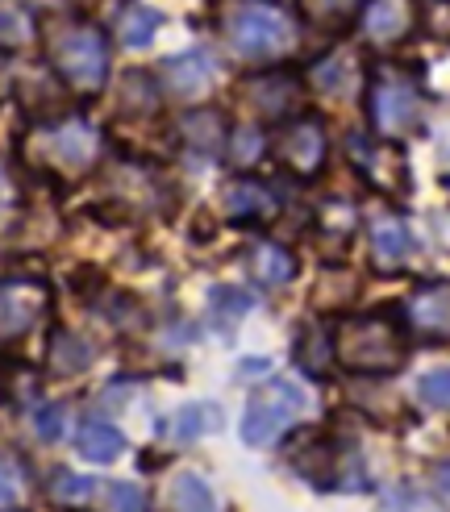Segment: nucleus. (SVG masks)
I'll return each mask as SVG.
<instances>
[{
    "label": "nucleus",
    "instance_id": "obj_1",
    "mask_svg": "<svg viewBox=\"0 0 450 512\" xmlns=\"http://www.w3.org/2000/svg\"><path fill=\"white\" fill-rule=\"evenodd\" d=\"M334 358L355 375H392L409 358V325L392 313H363L338 325Z\"/></svg>",
    "mask_w": 450,
    "mask_h": 512
},
{
    "label": "nucleus",
    "instance_id": "obj_2",
    "mask_svg": "<svg viewBox=\"0 0 450 512\" xmlns=\"http://www.w3.org/2000/svg\"><path fill=\"white\" fill-rule=\"evenodd\" d=\"M221 34L246 63H275L296 46V21L271 0H234L221 17Z\"/></svg>",
    "mask_w": 450,
    "mask_h": 512
},
{
    "label": "nucleus",
    "instance_id": "obj_3",
    "mask_svg": "<svg viewBox=\"0 0 450 512\" xmlns=\"http://www.w3.org/2000/svg\"><path fill=\"white\" fill-rule=\"evenodd\" d=\"M305 408H309V400H305V388H300V383L267 379L242 408V425H238L242 442L250 450H271L288 433V425L305 413Z\"/></svg>",
    "mask_w": 450,
    "mask_h": 512
},
{
    "label": "nucleus",
    "instance_id": "obj_4",
    "mask_svg": "<svg viewBox=\"0 0 450 512\" xmlns=\"http://www.w3.org/2000/svg\"><path fill=\"white\" fill-rule=\"evenodd\" d=\"M367 113H371V130L380 138H405L413 134L421 117H425V96L421 84L413 80L409 71L384 67L371 75L367 88Z\"/></svg>",
    "mask_w": 450,
    "mask_h": 512
},
{
    "label": "nucleus",
    "instance_id": "obj_5",
    "mask_svg": "<svg viewBox=\"0 0 450 512\" xmlns=\"http://www.w3.org/2000/svg\"><path fill=\"white\" fill-rule=\"evenodd\" d=\"M50 63L75 88H100L109 75V46L96 25H71L50 38Z\"/></svg>",
    "mask_w": 450,
    "mask_h": 512
},
{
    "label": "nucleus",
    "instance_id": "obj_6",
    "mask_svg": "<svg viewBox=\"0 0 450 512\" xmlns=\"http://www.w3.org/2000/svg\"><path fill=\"white\" fill-rule=\"evenodd\" d=\"M155 80H159V88L167 96L188 100L192 105V100H200L217 84V63L205 55V50H184V55H171V59L159 63Z\"/></svg>",
    "mask_w": 450,
    "mask_h": 512
},
{
    "label": "nucleus",
    "instance_id": "obj_7",
    "mask_svg": "<svg viewBox=\"0 0 450 512\" xmlns=\"http://www.w3.org/2000/svg\"><path fill=\"white\" fill-rule=\"evenodd\" d=\"M280 155H284V163H288L300 179L317 175V171L325 167V155H330V134H325V121H321L317 113L296 117L288 130H284Z\"/></svg>",
    "mask_w": 450,
    "mask_h": 512
},
{
    "label": "nucleus",
    "instance_id": "obj_8",
    "mask_svg": "<svg viewBox=\"0 0 450 512\" xmlns=\"http://www.w3.org/2000/svg\"><path fill=\"white\" fill-rule=\"evenodd\" d=\"M413 21H417L413 0H363V9H359V30L375 46L405 42Z\"/></svg>",
    "mask_w": 450,
    "mask_h": 512
},
{
    "label": "nucleus",
    "instance_id": "obj_9",
    "mask_svg": "<svg viewBox=\"0 0 450 512\" xmlns=\"http://www.w3.org/2000/svg\"><path fill=\"white\" fill-rule=\"evenodd\" d=\"M405 325L430 342H450V284H425L405 304Z\"/></svg>",
    "mask_w": 450,
    "mask_h": 512
},
{
    "label": "nucleus",
    "instance_id": "obj_10",
    "mask_svg": "<svg viewBox=\"0 0 450 512\" xmlns=\"http://www.w3.org/2000/svg\"><path fill=\"white\" fill-rule=\"evenodd\" d=\"M46 150H50V159H55L59 167H67V171H84V167H92V159H96L100 138H96L92 125H84V121H67V125H59V130H50Z\"/></svg>",
    "mask_w": 450,
    "mask_h": 512
},
{
    "label": "nucleus",
    "instance_id": "obj_11",
    "mask_svg": "<svg viewBox=\"0 0 450 512\" xmlns=\"http://www.w3.org/2000/svg\"><path fill=\"white\" fill-rule=\"evenodd\" d=\"M38 284H0V338H21L42 317Z\"/></svg>",
    "mask_w": 450,
    "mask_h": 512
},
{
    "label": "nucleus",
    "instance_id": "obj_12",
    "mask_svg": "<svg viewBox=\"0 0 450 512\" xmlns=\"http://www.w3.org/2000/svg\"><path fill=\"white\" fill-rule=\"evenodd\" d=\"M221 425V408L213 400H192L184 408H175L159 421V433L171 442H196V438H209V433Z\"/></svg>",
    "mask_w": 450,
    "mask_h": 512
},
{
    "label": "nucleus",
    "instance_id": "obj_13",
    "mask_svg": "<svg viewBox=\"0 0 450 512\" xmlns=\"http://www.w3.org/2000/svg\"><path fill=\"white\" fill-rule=\"evenodd\" d=\"M371 254L380 267H400L413 254V229L405 217L384 213L380 221L371 225Z\"/></svg>",
    "mask_w": 450,
    "mask_h": 512
},
{
    "label": "nucleus",
    "instance_id": "obj_14",
    "mask_svg": "<svg viewBox=\"0 0 450 512\" xmlns=\"http://www.w3.org/2000/svg\"><path fill=\"white\" fill-rule=\"evenodd\" d=\"M163 500H167V512H221L217 492L209 488V479L196 471H175L167 479Z\"/></svg>",
    "mask_w": 450,
    "mask_h": 512
},
{
    "label": "nucleus",
    "instance_id": "obj_15",
    "mask_svg": "<svg viewBox=\"0 0 450 512\" xmlns=\"http://www.w3.org/2000/svg\"><path fill=\"white\" fill-rule=\"evenodd\" d=\"M221 209L230 221H267L275 213V196L263 184H255V179H234L221 192Z\"/></svg>",
    "mask_w": 450,
    "mask_h": 512
},
{
    "label": "nucleus",
    "instance_id": "obj_16",
    "mask_svg": "<svg viewBox=\"0 0 450 512\" xmlns=\"http://www.w3.org/2000/svg\"><path fill=\"white\" fill-rule=\"evenodd\" d=\"M296 100V80H288L284 71H259L250 75V105L263 117H288Z\"/></svg>",
    "mask_w": 450,
    "mask_h": 512
},
{
    "label": "nucleus",
    "instance_id": "obj_17",
    "mask_svg": "<svg viewBox=\"0 0 450 512\" xmlns=\"http://www.w3.org/2000/svg\"><path fill=\"white\" fill-rule=\"evenodd\" d=\"M75 450H80L88 463H117L125 454V438L109 421H84L80 433H75Z\"/></svg>",
    "mask_w": 450,
    "mask_h": 512
},
{
    "label": "nucleus",
    "instance_id": "obj_18",
    "mask_svg": "<svg viewBox=\"0 0 450 512\" xmlns=\"http://www.w3.org/2000/svg\"><path fill=\"white\" fill-rule=\"evenodd\" d=\"M50 371L55 375H80L84 367H92L96 358V346L84 338V334H71V329H55V338H50Z\"/></svg>",
    "mask_w": 450,
    "mask_h": 512
},
{
    "label": "nucleus",
    "instance_id": "obj_19",
    "mask_svg": "<svg viewBox=\"0 0 450 512\" xmlns=\"http://www.w3.org/2000/svg\"><path fill=\"white\" fill-rule=\"evenodd\" d=\"M159 30H163V13L150 5H130L117 17V38L125 50H146Z\"/></svg>",
    "mask_w": 450,
    "mask_h": 512
},
{
    "label": "nucleus",
    "instance_id": "obj_20",
    "mask_svg": "<svg viewBox=\"0 0 450 512\" xmlns=\"http://www.w3.org/2000/svg\"><path fill=\"white\" fill-rule=\"evenodd\" d=\"M292 358H296V367H305L309 375H321L330 363H338L334 358V334L321 329V325H305L296 346H292Z\"/></svg>",
    "mask_w": 450,
    "mask_h": 512
},
{
    "label": "nucleus",
    "instance_id": "obj_21",
    "mask_svg": "<svg viewBox=\"0 0 450 512\" xmlns=\"http://www.w3.org/2000/svg\"><path fill=\"white\" fill-rule=\"evenodd\" d=\"M180 130L184 138L196 146V150H205V155H217V150H225V117L217 109H192L184 121H180Z\"/></svg>",
    "mask_w": 450,
    "mask_h": 512
},
{
    "label": "nucleus",
    "instance_id": "obj_22",
    "mask_svg": "<svg viewBox=\"0 0 450 512\" xmlns=\"http://www.w3.org/2000/svg\"><path fill=\"white\" fill-rule=\"evenodd\" d=\"M250 271H255V279L263 288H280L292 279L296 271V259L284 250V246H275V242H259L255 250H250Z\"/></svg>",
    "mask_w": 450,
    "mask_h": 512
},
{
    "label": "nucleus",
    "instance_id": "obj_23",
    "mask_svg": "<svg viewBox=\"0 0 450 512\" xmlns=\"http://www.w3.org/2000/svg\"><path fill=\"white\" fill-rule=\"evenodd\" d=\"M100 492V483L92 479V475H80V471H67V467H59L55 475H50V500H55L59 508H84V504H92V496Z\"/></svg>",
    "mask_w": 450,
    "mask_h": 512
},
{
    "label": "nucleus",
    "instance_id": "obj_24",
    "mask_svg": "<svg viewBox=\"0 0 450 512\" xmlns=\"http://www.w3.org/2000/svg\"><path fill=\"white\" fill-rule=\"evenodd\" d=\"M250 309H255V300H250L246 288H213V300H209V313L217 325L230 329L238 317H246Z\"/></svg>",
    "mask_w": 450,
    "mask_h": 512
},
{
    "label": "nucleus",
    "instance_id": "obj_25",
    "mask_svg": "<svg viewBox=\"0 0 450 512\" xmlns=\"http://www.w3.org/2000/svg\"><path fill=\"white\" fill-rule=\"evenodd\" d=\"M225 155H230L234 167H250L263 155V130H255V125H238V130L225 138Z\"/></svg>",
    "mask_w": 450,
    "mask_h": 512
},
{
    "label": "nucleus",
    "instance_id": "obj_26",
    "mask_svg": "<svg viewBox=\"0 0 450 512\" xmlns=\"http://www.w3.org/2000/svg\"><path fill=\"white\" fill-rule=\"evenodd\" d=\"M417 396L434 413H450V367H434L417 379Z\"/></svg>",
    "mask_w": 450,
    "mask_h": 512
},
{
    "label": "nucleus",
    "instance_id": "obj_27",
    "mask_svg": "<svg viewBox=\"0 0 450 512\" xmlns=\"http://www.w3.org/2000/svg\"><path fill=\"white\" fill-rule=\"evenodd\" d=\"M30 38V13L13 0H0V46H21Z\"/></svg>",
    "mask_w": 450,
    "mask_h": 512
},
{
    "label": "nucleus",
    "instance_id": "obj_28",
    "mask_svg": "<svg viewBox=\"0 0 450 512\" xmlns=\"http://www.w3.org/2000/svg\"><path fill=\"white\" fill-rule=\"evenodd\" d=\"M63 429H67V408H63L59 400L42 404L38 413H34V433H38L42 442H59V438H63Z\"/></svg>",
    "mask_w": 450,
    "mask_h": 512
},
{
    "label": "nucleus",
    "instance_id": "obj_29",
    "mask_svg": "<svg viewBox=\"0 0 450 512\" xmlns=\"http://www.w3.org/2000/svg\"><path fill=\"white\" fill-rule=\"evenodd\" d=\"M105 496H109L105 500L109 512H146V496H142L138 483H109Z\"/></svg>",
    "mask_w": 450,
    "mask_h": 512
},
{
    "label": "nucleus",
    "instance_id": "obj_30",
    "mask_svg": "<svg viewBox=\"0 0 450 512\" xmlns=\"http://www.w3.org/2000/svg\"><path fill=\"white\" fill-rule=\"evenodd\" d=\"M321 67H325V71H317V84H321L325 92H342V88H346V80H355V67H350V59H346V55L325 59Z\"/></svg>",
    "mask_w": 450,
    "mask_h": 512
},
{
    "label": "nucleus",
    "instance_id": "obj_31",
    "mask_svg": "<svg viewBox=\"0 0 450 512\" xmlns=\"http://www.w3.org/2000/svg\"><path fill=\"white\" fill-rule=\"evenodd\" d=\"M17 496H21V479H17V471L0 463V512L17 508Z\"/></svg>",
    "mask_w": 450,
    "mask_h": 512
},
{
    "label": "nucleus",
    "instance_id": "obj_32",
    "mask_svg": "<svg viewBox=\"0 0 450 512\" xmlns=\"http://www.w3.org/2000/svg\"><path fill=\"white\" fill-rule=\"evenodd\" d=\"M363 0H309V9L321 17H342V13H355Z\"/></svg>",
    "mask_w": 450,
    "mask_h": 512
},
{
    "label": "nucleus",
    "instance_id": "obj_33",
    "mask_svg": "<svg viewBox=\"0 0 450 512\" xmlns=\"http://www.w3.org/2000/svg\"><path fill=\"white\" fill-rule=\"evenodd\" d=\"M434 488L442 500H450V458H442V463L434 467Z\"/></svg>",
    "mask_w": 450,
    "mask_h": 512
},
{
    "label": "nucleus",
    "instance_id": "obj_34",
    "mask_svg": "<svg viewBox=\"0 0 450 512\" xmlns=\"http://www.w3.org/2000/svg\"><path fill=\"white\" fill-rule=\"evenodd\" d=\"M5 200H9V179H5V167H0V209H5Z\"/></svg>",
    "mask_w": 450,
    "mask_h": 512
},
{
    "label": "nucleus",
    "instance_id": "obj_35",
    "mask_svg": "<svg viewBox=\"0 0 450 512\" xmlns=\"http://www.w3.org/2000/svg\"><path fill=\"white\" fill-rule=\"evenodd\" d=\"M9 512H21V508H9Z\"/></svg>",
    "mask_w": 450,
    "mask_h": 512
}]
</instances>
